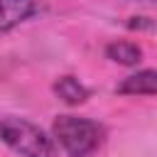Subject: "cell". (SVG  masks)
<instances>
[{"instance_id":"obj_1","label":"cell","mask_w":157,"mask_h":157,"mask_svg":"<svg viewBox=\"0 0 157 157\" xmlns=\"http://www.w3.org/2000/svg\"><path fill=\"white\" fill-rule=\"evenodd\" d=\"M0 140L20 157H59L52 137L27 118H0Z\"/></svg>"},{"instance_id":"obj_2","label":"cell","mask_w":157,"mask_h":157,"mask_svg":"<svg viewBox=\"0 0 157 157\" xmlns=\"http://www.w3.org/2000/svg\"><path fill=\"white\" fill-rule=\"evenodd\" d=\"M52 132L69 157H86L103 142V128L96 120L78 115H59L52 125Z\"/></svg>"},{"instance_id":"obj_3","label":"cell","mask_w":157,"mask_h":157,"mask_svg":"<svg viewBox=\"0 0 157 157\" xmlns=\"http://www.w3.org/2000/svg\"><path fill=\"white\" fill-rule=\"evenodd\" d=\"M44 10V0H0V34L32 20Z\"/></svg>"},{"instance_id":"obj_4","label":"cell","mask_w":157,"mask_h":157,"mask_svg":"<svg viewBox=\"0 0 157 157\" xmlns=\"http://www.w3.org/2000/svg\"><path fill=\"white\" fill-rule=\"evenodd\" d=\"M115 91L123 96H155L157 93V74H155V69L137 71V74L123 78V83Z\"/></svg>"},{"instance_id":"obj_5","label":"cell","mask_w":157,"mask_h":157,"mask_svg":"<svg viewBox=\"0 0 157 157\" xmlns=\"http://www.w3.org/2000/svg\"><path fill=\"white\" fill-rule=\"evenodd\" d=\"M54 93H56L64 103H69V105H78V103H83V101L88 98V88H86L78 78H74V76H61V78H56V81H54Z\"/></svg>"},{"instance_id":"obj_6","label":"cell","mask_w":157,"mask_h":157,"mask_svg":"<svg viewBox=\"0 0 157 157\" xmlns=\"http://www.w3.org/2000/svg\"><path fill=\"white\" fill-rule=\"evenodd\" d=\"M105 56L115 64H123V66H135L140 59H142V49L132 42H110L105 47Z\"/></svg>"},{"instance_id":"obj_7","label":"cell","mask_w":157,"mask_h":157,"mask_svg":"<svg viewBox=\"0 0 157 157\" xmlns=\"http://www.w3.org/2000/svg\"><path fill=\"white\" fill-rule=\"evenodd\" d=\"M140 2H152V0H140Z\"/></svg>"}]
</instances>
